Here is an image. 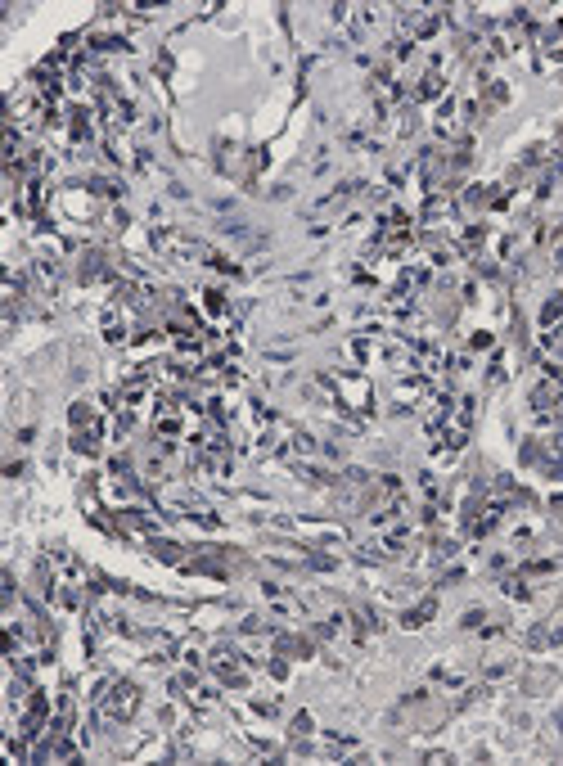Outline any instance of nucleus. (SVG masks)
Segmentation results:
<instances>
[{"label":"nucleus","mask_w":563,"mask_h":766,"mask_svg":"<svg viewBox=\"0 0 563 766\" xmlns=\"http://www.w3.org/2000/svg\"><path fill=\"white\" fill-rule=\"evenodd\" d=\"M135 699H140V690H135V686H117L113 695L104 699V717H131Z\"/></svg>","instance_id":"nucleus-1"}]
</instances>
